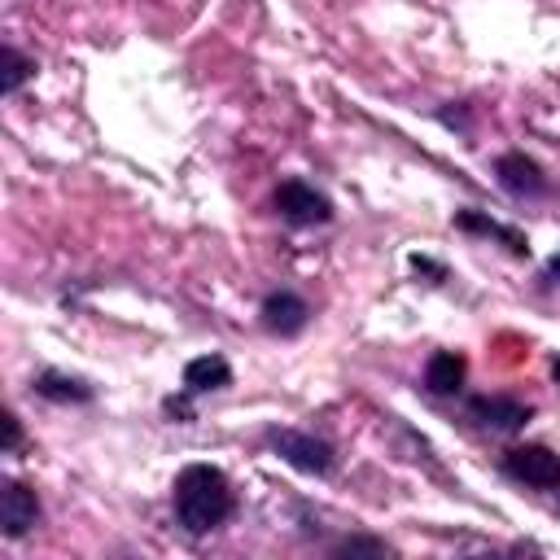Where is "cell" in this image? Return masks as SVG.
Instances as JSON below:
<instances>
[{
    "mask_svg": "<svg viewBox=\"0 0 560 560\" xmlns=\"http://www.w3.org/2000/svg\"><path fill=\"white\" fill-rule=\"evenodd\" d=\"M232 512V486L219 468L210 464H188L175 477V516L188 534H206L214 529L223 516Z\"/></svg>",
    "mask_w": 560,
    "mask_h": 560,
    "instance_id": "1",
    "label": "cell"
},
{
    "mask_svg": "<svg viewBox=\"0 0 560 560\" xmlns=\"http://www.w3.org/2000/svg\"><path fill=\"white\" fill-rule=\"evenodd\" d=\"M271 446H276V455H280L284 464H293V468H302V472L324 477V472L332 468V446L319 442L315 433H302V429H276V433H271Z\"/></svg>",
    "mask_w": 560,
    "mask_h": 560,
    "instance_id": "2",
    "label": "cell"
},
{
    "mask_svg": "<svg viewBox=\"0 0 560 560\" xmlns=\"http://www.w3.org/2000/svg\"><path fill=\"white\" fill-rule=\"evenodd\" d=\"M503 468H508V477H516L525 486H538V490L560 486V455L547 451V446H512L503 455Z\"/></svg>",
    "mask_w": 560,
    "mask_h": 560,
    "instance_id": "3",
    "label": "cell"
},
{
    "mask_svg": "<svg viewBox=\"0 0 560 560\" xmlns=\"http://www.w3.org/2000/svg\"><path fill=\"white\" fill-rule=\"evenodd\" d=\"M276 210H280L289 223H298V228L328 223V214H332L328 197H324V192H315V188H311V184H302V179H289V184H280V188H276Z\"/></svg>",
    "mask_w": 560,
    "mask_h": 560,
    "instance_id": "4",
    "label": "cell"
},
{
    "mask_svg": "<svg viewBox=\"0 0 560 560\" xmlns=\"http://www.w3.org/2000/svg\"><path fill=\"white\" fill-rule=\"evenodd\" d=\"M35 516H39L35 494H31L22 481H4V490H0V529H4L9 538H22V534L35 525Z\"/></svg>",
    "mask_w": 560,
    "mask_h": 560,
    "instance_id": "5",
    "label": "cell"
},
{
    "mask_svg": "<svg viewBox=\"0 0 560 560\" xmlns=\"http://www.w3.org/2000/svg\"><path fill=\"white\" fill-rule=\"evenodd\" d=\"M494 175H499V184H503L512 197H538V192H542V171H538L525 153H503V158L494 162Z\"/></svg>",
    "mask_w": 560,
    "mask_h": 560,
    "instance_id": "6",
    "label": "cell"
},
{
    "mask_svg": "<svg viewBox=\"0 0 560 560\" xmlns=\"http://www.w3.org/2000/svg\"><path fill=\"white\" fill-rule=\"evenodd\" d=\"M306 302L298 298V293H271L267 302H262V328L267 332H280V337H293L302 324H306Z\"/></svg>",
    "mask_w": 560,
    "mask_h": 560,
    "instance_id": "7",
    "label": "cell"
},
{
    "mask_svg": "<svg viewBox=\"0 0 560 560\" xmlns=\"http://www.w3.org/2000/svg\"><path fill=\"white\" fill-rule=\"evenodd\" d=\"M472 416L486 424V429H521L529 420V407H521L516 398H503V394H490V398H472Z\"/></svg>",
    "mask_w": 560,
    "mask_h": 560,
    "instance_id": "8",
    "label": "cell"
},
{
    "mask_svg": "<svg viewBox=\"0 0 560 560\" xmlns=\"http://www.w3.org/2000/svg\"><path fill=\"white\" fill-rule=\"evenodd\" d=\"M228 381H232V368L223 354H201V359H188V368H184V389H192V394L223 389Z\"/></svg>",
    "mask_w": 560,
    "mask_h": 560,
    "instance_id": "9",
    "label": "cell"
},
{
    "mask_svg": "<svg viewBox=\"0 0 560 560\" xmlns=\"http://www.w3.org/2000/svg\"><path fill=\"white\" fill-rule=\"evenodd\" d=\"M424 385H429V394H455L464 385V359L455 350H438L424 368Z\"/></svg>",
    "mask_w": 560,
    "mask_h": 560,
    "instance_id": "10",
    "label": "cell"
},
{
    "mask_svg": "<svg viewBox=\"0 0 560 560\" xmlns=\"http://www.w3.org/2000/svg\"><path fill=\"white\" fill-rule=\"evenodd\" d=\"M35 389H39L44 398H74V402L92 398V389H88L83 381H70V376H61V372H44V376L35 381Z\"/></svg>",
    "mask_w": 560,
    "mask_h": 560,
    "instance_id": "11",
    "label": "cell"
},
{
    "mask_svg": "<svg viewBox=\"0 0 560 560\" xmlns=\"http://www.w3.org/2000/svg\"><path fill=\"white\" fill-rule=\"evenodd\" d=\"M31 70H35V66H31L18 48H4V92H18V83H22Z\"/></svg>",
    "mask_w": 560,
    "mask_h": 560,
    "instance_id": "12",
    "label": "cell"
},
{
    "mask_svg": "<svg viewBox=\"0 0 560 560\" xmlns=\"http://www.w3.org/2000/svg\"><path fill=\"white\" fill-rule=\"evenodd\" d=\"M18 442H22V424L13 411H4V451H18Z\"/></svg>",
    "mask_w": 560,
    "mask_h": 560,
    "instance_id": "13",
    "label": "cell"
},
{
    "mask_svg": "<svg viewBox=\"0 0 560 560\" xmlns=\"http://www.w3.org/2000/svg\"><path fill=\"white\" fill-rule=\"evenodd\" d=\"M341 551H385V542H372V538H359V542H341Z\"/></svg>",
    "mask_w": 560,
    "mask_h": 560,
    "instance_id": "14",
    "label": "cell"
},
{
    "mask_svg": "<svg viewBox=\"0 0 560 560\" xmlns=\"http://www.w3.org/2000/svg\"><path fill=\"white\" fill-rule=\"evenodd\" d=\"M547 276H551V280H560V258H551V262H547Z\"/></svg>",
    "mask_w": 560,
    "mask_h": 560,
    "instance_id": "15",
    "label": "cell"
},
{
    "mask_svg": "<svg viewBox=\"0 0 560 560\" xmlns=\"http://www.w3.org/2000/svg\"><path fill=\"white\" fill-rule=\"evenodd\" d=\"M551 376H556V385H560V359H556V368H551Z\"/></svg>",
    "mask_w": 560,
    "mask_h": 560,
    "instance_id": "16",
    "label": "cell"
}]
</instances>
